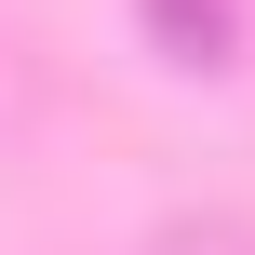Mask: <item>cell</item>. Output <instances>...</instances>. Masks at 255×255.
Returning <instances> with one entry per match:
<instances>
[{"label": "cell", "mask_w": 255, "mask_h": 255, "mask_svg": "<svg viewBox=\"0 0 255 255\" xmlns=\"http://www.w3.org/2000/svg\"><path fill=\"white\" fill-rule=\"evenodd\" d=\"M148 27H161V54H188V67H229V0H148Z\"/></svg>", "instance_id": "obj_1"}]
</instances>
